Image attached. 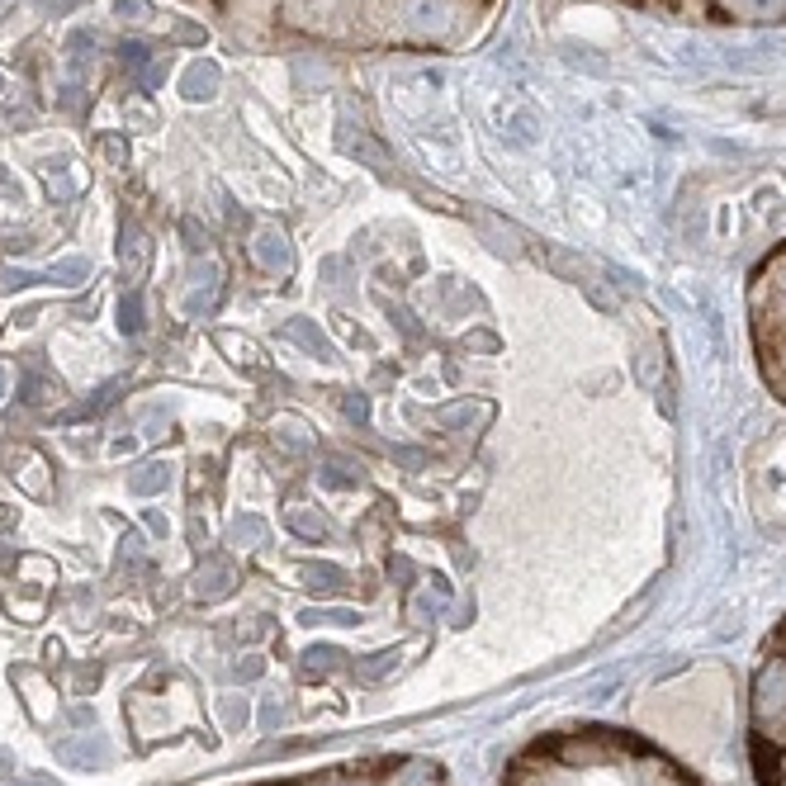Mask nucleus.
<instances>
[{
  "mask_svg": "<svg viewBox=\"0 0 786 786\" xmlns=\"http://www.w3.org/2000/svg\"><path fill=\"white\" fill-rule=\"evenodd\" d=\"M38 5H43V10H76V5H81V0H38Z\"/></svg>",
  "mask_w": 786,
  "mask_h": 786,
  "instance_id": "5701e85b",
  "label": "nucleus"
},
{
  "mask_svg": "<svg viewBox=\"0 0 786 786\" xmlns=\"http://www.w3.org/2000/svg\"><path fill=\"white\" fill-rule=\"evenodd\" d=\"M57 758H62V763H105L109 753H105V744H100V739H81V744H62V749H57Z\"/></svg>",
  "mask_w": 786,
  "mask_h": 786,
  "instance_id": "6e6552de",
  "label": "nucleus"
},
{
  "mask_svg": "<svg viewBox=\"0 0 786 786\" xmlns=\"http://www.w3.org/2000/svg\"><path fill=\"white\" fill-rule=\"evenodd\" d=\"M0 389H5V375H0Z\"/></svg>",
  "mask_w": 786,
  "mask_h": 786,
  "instance_id": "a878e982",
  "label": "nucleus"
},
{
  "mask_svg": "<svg viewBox=\"0 0 786 786\" xmlns=\"http://www.w3.org/2000/svg\"><path fill=\"white\" fill-rule=\"evenodd\" d=\"M289 526H294L299 536H308V540H322V536H327V521L313 517V512H289Z\"/></svg>",
  "mask_w": 786,
  "mask_h": 786,
  "instance_id": "ddd939ff",
  "label": "nucleus"
},
{
  "mask_svg": "<svg viewBox=\"0 0 786 786\" xmlns=\"http://www.w3.org/2000/svg\"><path fill=\"white\" fill-rule=\"evenodd\" d=\"M337 786H365V782H337Z\"/></svg>",
  "mask_w": 786,
  "mask_h": 786,
  "instance_id": "b1692460",
  "label": "nucleus"
},
{
  "mask_svg": "<svg viewBox=\"0 0 786 786\" xmlns=\"http://www.w3.org/2000/svg\"><path fill=\"white\" fill-rule=\"evenodd\" d=\"M261 536H266V526H261L256 517H247V521H237V526H233V540H237V545H256Z\"/></svg>",
  "mask_w": 786,
  "mask_h": 786,
  "instance_id": "f3484780",
  "label": "nucleus"
},
{
  "mask_svg": "<svg viewBox=\"0 0 786 786\" xmlns=\"http://www.w3.org/2000/svg\"><path fill=\"white\" fill-rule=\"evenodd\" d=\"M223 715H228V725H247V701H228V706H223Z\"/></svg>",
  "mask_w": 786,
  "mask_h": 786,
  "instance_id": "412c9836",
  "label": "nucleus"
},
{
  "mask_svg": "<svg viewBox=\"0 0 786 786\" xmlns=\"http://www.w3.org/2000/svg\"><path fill=\"white\" fill-rule=\"evenodd\" d=\"M412 611H417V616H436V611H441V592H436V597H431V592H422Z\"/></svg>",
  "mask_w": 786,
  "mask_h": 786,
  "instance_id": "aec40b11",
  "label": "nucleus"
},
{
  "mask_svg": "<svg viewBox=\"0 0 786 786\" xmlns=\"http://www.w3.org/2000/svg\"><path fill=\"white\" fill-rule=\"evenodd\" d=\"M753 341L772 393L786 403V251H777L753 280Z\"/></svg>",
  "mask_w": 786,
  "mask_h": 786,
  "instance_id": "7ed1b4c3",
  "label": "nucleus"
},
{
  "mask_svg": "<svg viewBox=\"0 0 786 786\" xmlns=\"http://www.w3.org/2000/svg\"><path fill=\"white\" fill-rule=\"evenodd\" d=\"M304 583L313 592H341V588H346V569H337V564H308Z\"/></svg>",
  "mask_w": 786,
  "mask_h": 786,
  "instance_id": "0eeeda50",
  "label": "nucleus"
},
{
  "mask_svg": "<svg viewBox=\"0 0 786 786\" xmlns=\"http://www.w3.org/2000/svg\"><path fill=\"white\" fill-rule=\"evenodd\" d=\"M185 237H190V247H204V242H209V237H204V233H199V223H195V218H185Z\"/></svg>",
  "mask_w": 786,
  "mask_h": 786,
  "instance_id": "4be33fe9",
  "label": "nucleus"
},
{
  "mask_svg": "<svg viewBox=\"0 0 786 786\" xmlns=\"http://www.w3.org/2000/svg\"><path fill=\"white\" fill-rule=\"evenodd\" d=\"M256 261L266 270H289V242H285V233H275V228H266V233L256 237Z\"/></svg>",
  "mask_w": 786,
  "mask_h": 786,
  "instance_id": "39448f33",
  "label": "nucleus"
},
{
  "mask_svg": "<svg viewBox=\"0 0 786 786\" xmlns=\"http://www.w3.org/2000/svg\"><path fill=\"white\" fill-rule=\"evenodd\" d=\"M166 479H171L166 465H143V474H133L128 488H133V493H157V488H166Z\"/></svg>",
  "mask_w": 786,
  "mask_h": 786,
  "instance_id": "9b49d317",
  "label": "nucleus"
},
{
  "mask_svg": "<svg viewBox=\"0 0 786 786\" xmlns=\"http://www.w3.org/2000/svg\"><path fill=\"white\" fill-rule=\"evenodd\" d=\"M512 786H697V777L630 734L573 730L526 753Z\"/></svg>",
  "mask_w": 786,
  "mask_h": 786,
  "instance_id": "f257e3e1",
  "label": "nucleus"
},
{
  "mask_svg": "<svg viewBox=\"0 0 786 786\" xmlns=\"http://www.w3.org/2000/svg\"><path fill=\"white\" fill-rule=\"evenodd\" d=\"M0 180H5V166H0Z\"/></svg>",
  "mask_w": 786,
  "mask_h": 786,
  "instance_id": "393cba45",
  "label": "nucleus"
},
{
  "mask_svg": "<svg viewBox=\"0 0 786 786\" xmlns=\"http://www.w3.org/2000/svg\"><path fill=\"white\" fill-rule=\"evenodd\" d=\"M289 337H294V341H304L308 351H318V356H332V346L322 341V332L313 327V322H304V318H299V322H289Z\"/></svg>",
  "mask_w": 786,
  "mask_h": 786,
  "instance_id": "9d476101",
  "label": "nucleus"
},
{
  "mask_svg": "<svg viewBox=\"0 0 786 786\" xmlns=\"http://www.w3.org/2000/svg\"><path fill=\"white\" fill-rule=\"evenodd\" d=\"M218 341H223V346L233 351L237 365H256V346H251V341H237V337H218Z\"/></svg>",
  "mask_w": 786,
  "mask_h": 786,
  "instance_id": "a211bd4d",
  "label": "nucleus"
},
{
  "mask_svg": "<svg viewBox=\"0 0 786 786\" xmlns=\"http://www.w3.org/2000/svg\"><path fill=\"white\" fill-rule=\"evenodd\" d=\"M228 592H233V564H228V559H209V564L195 573V597L214 602V597H228Z\"/></svg>",
  "mask_w": 786,
  "mask_h": 786,
  "instance_id": "20e7f679",
  "label": "nucleus"
},
{
  "mask_svg": "<svg viewBox=\"0 0 786 786\" xmlns=\"http://www.w3.org/2000/svg\"><path fill=\"white\" fill-rule=\"evenodd\" d=\"M389 663H393V654H375V663H365V668H360V678H365V682L384 678V673H389Z\"/></svg>",
  "mask_w": 786,
  "mask_h": 786,
  "instance_id": "6ab92c4d",
  "label": "nucleus"
},
{
  "mask_svg": "<svg viewBox=\"0 0 786 786\" xmlns=\"http://www.w3.org/2000/svg\"><path fill=\"white\" fill-rule=\"evenodd\" d=\"M53 280H62V285H81V280H90V261H81V256H72V261H57V266H53Z\"/></svg>",
  "mask_w": 786,
  "mask_h": 786,
  "instance_id": "f8f14e48",
  "label": "nucleus"
},
{
  "mask_svg": "<svg viewBox=\"0 0 786 786\" xmlns=\"http://www.w3.org/2000/svg\"><path fill=\"white\" fill-rule=\"evenodd\" d=\"M114 15L124 19V24H147V19H152V5H147V0H119Z\"/></svg>",
  "mask_w": 786,
  "mask_h": 786,
  "instance_id": "2eb2a0df",
  "label": "nucleus"
},
{
  "mask_svg": "<svg viewBox=\"0 0 786 786\" xmlns=\"http://www.w3.org/2000/svg\"><path fill=\"white\" fill-rule=\"evenodd\" d=\"M753 772L763 786H786V621L753 673Z\"/></svg>",
  "mask_w": 786,
  "mask_h": 786,
  "instance_id": "f03ea898",
  "label": "nucleus"
},
{
  "mask_svg": "<svg viewBox=\"0 0 786 786\" xmlns=\"http://www.w3.org/2000/svg\"><path fill=\"white\" fill-rule=\"evenodd\" d=\"M119 313H124V318H119L124 322V332H143V299H138V294H128Z\"/></svg>",
  "mask_w": 786,
  "mask_h": 786,
  "instance_id": "dca6fc26",
  "label": "nucleus"
},
{
  "mask_svg": "<svg viewBox=\"0 0 786 786\" xmlns=\"http://www.w3.org/2000/svg\"><path fill=\"white\" fill-rule=\"evenodd\" d=\"M124 270H128V280H133V285L143 280V270H147V242L138 233L124 237Z\"/></svg>",
  "mask_w": 786,
  "mask_h": 786,
  "instance_id": "1a4fd4ad",
  "label": "nucleus"
},
{
  "mask_svg": "<svg viewBox=\"0 0 786 786\" xmlns=\"http://www.w3.org/2000/svg\"><path fill=\"white\" fill-rule=\"evenodd\" d=\"M180 90H185V100H209L218 90V67L214 62H195V67L185 72V81H180Z\"/></svg>",
  "mask_w": 786,
  "mask_h": 786,
  "instance_id": "423d86ee",
  "label": "nucleus"
},
{
  "mask_svg": "<svg viewBox=\"0 0 786 786\" xmlns=\"http://www.w3.org/2000/svg\"><path fill=\"white\" fill-rule=\"evenodd\" d=\"M337 649H308L304 654V673H313V678H318V673H327V668H337Z\"/></svg>",
  "mask_w": 786,
  "mask_h": 786,
  "instance_id": "4468645a",
  "label": "nucleus"
}]
</instances>
